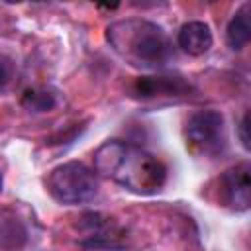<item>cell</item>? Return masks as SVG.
<instances>
[{"instance_id":"6da1fadb","label":"cell","mask_w":251,"mask_h":251,"mask_svg":"<svg viewBox=\"0 0 251 251\" xmlns=\"http://www.w3.org/2000/svg\"><path fill=\"white\" fill-rule=\"evenodd\" d=\"M94 171L137 196H153L167 182L161 159L122 139H108L94 151Z\"/></svg>"},{"instance_id":"7a4b0ae2","label":"cell","mask_w":251,"mask_h":251,"mask_svg":"<svg viewBox=\"0 0 251 251\" xmlns=\"http://www.w3.org/2000/svg\"><path fill=\"white\" fill-rule=\"evenodd\" d=\"M110 47L129 65L163 67L173 57V45L161 25L143 18H126L106 27Z\"/></svg>"},{"instance_id":"277c9868","label":"cell","mask_w":251,"mask_h":251,"mask_svg":"<svg viewBox=\"0 0 251 251\" xmlns=\"http://www.w3.org/2000/svg\"><path fill=\"white\" fill-rule=\"evenodd\" d=\"M184 135H186L188 147L200 155L214 157V155L222 153L226 149V141H227L224 114L214 108L194 112L186 120Z\"/></svg>"},{"instance_id":"3957f363","label":"cell","mask_w":251,"mask_h":251,"mask_svg":"<svg viewBox=\"0 0 251 251\" xmlns=\"http://www.w3.org/2000/svg\"><path fill=\"white\" fill-rule=\"evenodd\" d=\"M45 184L51 198L67 206L86 204L98 194V175L80 161L57 165L47 175Z\"/></svg>"},{"instance_id":"5b68a950","label":"cell","mask_w":251,"mask_h":251,"mask_svg":"<svg viewBox=\"0 0 251 251\" xmlns=\"http://www.w3.org/2000/svg\"><path fill=\"white\" fill-rule=\"evenodd\" d=\"M218 198L233 212L251 210V161L235 163L220 175Z\"/></svg>"},{"instance_id":"8fae6325","label":"cell","mask_w":251,"mask_h":251,"mask_svg":"<svg viewBox=\"0 0 251 251\" xmlns=\"http://www.w3.org/2000/svg\"><path fill=\"white\" fill-rule=\"evenodd\" d=\"M237 137H239V143L243 145V149L247 153H251V110H247L239 122V127H237Z\"/></svg>"},{"instance_id":"52a82bcc","label":"cell","mask_w":251,"mask_h":251,"mask_svg":"<svg viewBox=\"0 0 251 251\" xmlns=\"http://www.w3.org/2000/svg\"><path fill=\"white\" fill-rule=\"evenodd\" d=\"M78 224L84 239L80 241L86 247H104V249H120L124 245L120 227L110 222L112 218L102 214H86Z\"/></svg>"},{"instance_id":"ba28073f","label":"cell","mask_w":251,"mask_h":251,"mask_svg":"<svg viewBox=\"0 0 251 251\" xmlns=\"http://www.w3.org/2000/svg\"><path fill=\"white\" fill-rule=\"evenodd\" d=\"M176 43L178 47L190 55V57H200L204 53L210 51V47L214 45V35L208 24L200 22V20H192L180 25L178 33H176Z\"/></svg>"},{"instance_id":"8992f818","label":"cell","mask_w":251,"mask_h":251,"mask_svg":"<svg viewBox=\"0 0 251 251\" xmlns=\"http://www.w3.org/2000/svg\"><path fill=\"white\" fill-rule=\"evenodd\" d=\"M192 84L182 76H139L129 86L133 98L157 100V98H184L190 96Z\"/></svg>"},{"instance_id":"30bf717a","label":"cell","mask_w":251,"mask_h":251,"mask_svg":"<svg viewBox=\"0 0 251 251\" xmlns=\"http://www.w3.org/2000/svg\"><path fill=\"white\" fill-rule=\"evenodd\" d=\"M22 106L31 112H49L57 106V98L45 88H29L22 96Z\"/></svg>"},{"instance_id":"9c48e42d","label":"cell","mask_w":251,"mask_h":251,"mask_svg":"<svg viewBox=\"0 0 251 251\" xmlns=\"http://www.w3.org/2000/svg\"><path fill=\"white\" fill-rule=\"evenodd\" d=\"M226 41L233 51L243 49L251 41V2L241 4L227 22Z\"/></svg>"}]
</instances>
